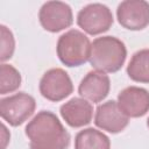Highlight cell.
Instances as JSON below:
<instances>
[{
  "label": "cell",
  "mask_w": 149,
  "mask_h": 149,
  "mask_svg": "<svg viewBox=\"0 0 149 149\" xmlns=\"http://www.w3.org/2000/svg\"><path fill=\"white\" fill-rule=\"evenodd\" d=\"M26 135L30 140V149H66L70 135L58 118L42 111L33 118L26 127Z\"/></svg>",
  "instance_id": "obj_1"
},
{
  "label": "cell",
  "mask_w": 149,
  "mask_h": 149,
  "mask_svg": "<svg viewBox=\"0 0 149 149\" xmlns=\"http://www.w3.org/2000/svg\"><path fill=\"white\" fill-rule=\"evenodd\" d=\"M127 57L123 42L113 36L98 37L91 44L90 63L101 72H116L121 69Z\"/></svg>",
  "instance_id": "obj_2"
},
{
  "label": "cell",
  "mask_w": 149,
  "mask_h": 149,
  "mask_svg": "<svg viewBox=\"0 0 149 149\" xmlns=\"http://www.w3.org/2000/svg\"><path fill=\"white\" fill-rule=\"evenodd\" d=\"M91 54V43L81 31L72 29L63 34L57 42V56L66 66L84 64Z\"/></svg>",
  "instance_id": "obj_3"
},
{
  "label": "cell",
  "mask_w": 149,
  "mask_h": 149,
  "mask_svg": "<svg viewBox=\"0 0 149 149\" xmlns=\"http://www.w3.org/2000/svg\"><path fill=\"white\" fill-rule=\"evenodd\" d=\"M36 107L35 99L24 92H19L0 100V115L10 126H20L28 120Z\"/></svg>",
  "instance_id": "obj_4"
},
{
  "label": "cell",
  "mask_w": 149,
  "mask_h": 149,
  "mask_svg": "<svg viewBox=\"0 0 149 149\" xmlns=\"http://www.w3.org/2000/svg\"><path fill=\"white\" fill-rule=\"evenodd\" d=\"M77 23L87 34L98 35L111 28L113 15L107 6L102 3H90L79 10Z\"/></svg>",
  "instance_id": "obj_5"
},
{
  "label": "cell",
  "mask_w": 149,
  "mask_h": 149,
  "mask_svg": "<svg viewBox=\"0 0 149 149\" xmlns=\"http://www.w3.org/2000/svg\"><path fill=\"white\" fill-rule=\"evenodd\" d=\"M38 19L41 26L50 33L69 28L73 22L71 7L62 1H48L43 3L38 13Z\"/></svg>",
  "instance_id": "obj_6"
},
{
  "label": "cell",
  "mask_w": 149,
  "mask_h": 149,
  "mask_svg": "<svg viewBox=\"0 0 149 149\" xmlns=\"http://www.w3.org/2000/svg\"><path fill=\"white\" fill-rule=\"evenodd\" d=\"M73 91V85L69 74L59 68L48 70L40 81L41 94L50 101H61Z\"/></svg>",
  "instance_id": "obj_7"
},
{
  "label": "cell",
  "mask_w": 149,
  "mask_h": 149,
  "mask_svg": "<svg viewBox=\"0 0 149 149\" xmlns=\"http://www.w3.org/2000/svg\"><path fill=\"white\" fill-rule=\"evenodd\" d=\"M119 23L130 30H141L149 24V2L143 0L122 1L116 9Z\"/></svg>",
  "instance_id": "obj_8"
},
{
  "label": "cell",
  "mask_w": 149,
  "mask_h": 149,
  "mask_svg": "<svg viewBox=\"0 0 149 149\" xmlns=\"http://www.w3.org/2000/svg\"><path fill=\"white\" fill-rule=\"evenodd\" d=\"M128 116L120 109L119 105L114 100H108L97 107L94 123L112 134L122 132L128 125Z\"/></svg>",
  "instance_id": "obj_9"
},
{
  "label": "cell",
  "mask_w": 149,
  "mask_h": 149,
  "mask_svg": "<svg viewBox=\"0 0 149 149\" xmlns=\"http://www.w3.org/2000/svg\"><path fill=\"white\" fill-rule=\"evenodd\" d=\"M118 105L128 118L143 116L149 111V92L137 86L126 87L118 95Z\"/></svg>",
  "instance_id": "obj_10"
},
{
  "label": "cell",
  "mask_w": 149,
  "mask_h": 149,
  "mask_svg": "<svg viewBox=\"0 0 149 149\" xmlns=\"http://www.w3.org/2000/svg\"><path fill=\"white\" fill-rule=\"evenodd\" d=\"M111 81L107 74L101 71H90L80 81L78 92L79 94L92 102H100L109 92Z\"/></svg>",
  "instance_id": "obj_11"
},
{
  "label": "cell",
  "mask_w": 149,
  "mask_h": 149,
  "mask_svg": "<svg viewBox=\"0 0 149 149\" xmlns=\"http://www.w3.org/2000/svg\"><path fill=\"white\" fill-rule=\"evenodd\" d=\"M61 115L71 127H83L91 122L93 107L81 98H72L61 106Z\"/></svg>",
  "instance_id": "obj_12"
},
{
  "label": "cell",
  "mask_w": 149,
  "mask_h": 149,
  "mask_svg": "<svg viewBox=\"0 0 149 149\" xmlns=\"http://www.w3.org/2000/svg\"><path fill=\"white\" fill-rule=\"evenodd\" d=\"M74 149H111V142L104 133L86 128L76 135Z\"/></svg>",
  "instance_id": "obj_13"
},
{
  "label": "cell",
  "mask_w": 149,
  "mask_h": 149,
  "mask_svg": "<svg viewBox=\"0 0 149 149\" xmlns=\"http://www.w3.org/2000/svg\"><path fill=\"white\" fill-rule=\"evenodd\" d=\"M127 73L129 78L139 83H149V49L136 51L130 58Z\"/></svg>",
  "instance_id": "obj_14"
},
{
  "label": "cell",
  "mask_w": 149,
  "mask_h": 149,
  "mask_svg": "<svg viewBox=\"0 0 149 149\" xmlns=\"http://www.w3.org/2000/svg\"><path fill=\"white\" fill-rule=\"evenodd\" d=\"M0 93L6 94L13 92L21 85L20 72L9 64H1L0 66Z\"/></svg>",
  "instance_id": "obj_15"
},
{
  "label": "cell",
  "mask_w": 149,
  "mask_h": 149,
  "mask_svg": "<svg viewBox=\"0 0 149 149\" xmlns=\"http://www.w3.org/2000/svg\"><path fill=\"white\" fill-rule=\"evenodd\" d=\"M1 61H6L12 57L14 52V37L10 30L7 29L6 26H1Z\"/></svg>",
  "instance_id": "obj_16"
},
{
  "label": "cell",
  "mask_w": 149,
  "mask_h": 149,
  "mask_svg": "<svg viewBox=\"0 0 149 149\" xmlns=\"http://www.w3.org/2000/svg\"><path fill=\"white\" fill-rule=\"evenodd\" d=\"M147 126H148V128H149V118H148V120H147Z\"/></svg>",
  "instance_id": "obj_17"
}]
</instances>
